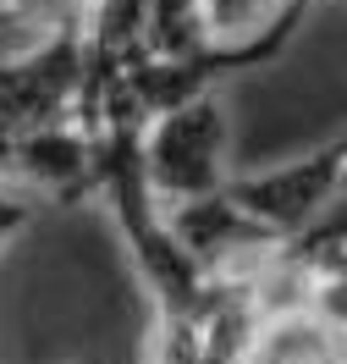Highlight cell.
<instances>
[{
	"label": "cell",
	"instance_id": "6da1fadb",
	"mask_svg": "<svg viewBox=\"0 0 347 364\" xmlns=\"http://www.w3.org/2000/svg\"><path fill=\"white\" fill-rule=\"evenodd\" d=\"M143 166L160 193V205L204 199L226 188V111L221 100H187L177 111H160L143 127Z\"/></svg>",
	"mask_w": 347,
	"mask_h": 364
},
{
	"label": "cell",
	"instance_id": "7a4b0ae2",
	"mask_svg": "<svg viewBox=\"0 0 347 364\" xmlns=\"http://www.w3.org/2000/svg\"><path fill=\"white\" fill-rule=\"evenodd\" d=\"M342 188H347V138H331L314 155L276 166V171L226 177V193L276 237H298L303 227H314Z\"/></svg>",
	"mask_w": 347,
	"mask_h": 364
},
{
	"label": "cell",
	"instance_id": "3957f363",
	"mask_svg": "<svg viewBox=\"0 0 347 364\" xmlns=\"http://www.w3.org/2000/svg\"><path fill=\"white\" fill-rule=\"evenodd\" d=\"M11 166L28 171L55 205L94 199V133H83L77 122H50V127L17 133Z\"/></svg>",
	"mask_w": 347,
	"mask_h": 364
},
{
	"label": "cell",
	"instance_id": "277c9868",
	"mask_svg": "<svg viewBox=\"0 0 347 364\" xmlns=\"http://www.w3.org/2000/svg\"><path fill=\"white\" fill-rule=\"evenodd\" d=\"M209 39H254L276 23L292 0H199Z\"/></svg>",
	"mask_w": 347,
	"mask_h": 364
},
{
	"label": "cell",
	"instance_id": "5b68a950",
	"mask_svg": "<svg viewBox=\"0 0 347 364\" xmlns=\"http://www.w3.org/2000/svg\"><path fill=\"white\" fill-rule=\"evenodd\" d=\"M0 6H17V11H39V17H83L94 0H0Z\"/></svg>",
	"mask_w": 347,
	"mask_h": 364
}]
</instances>
